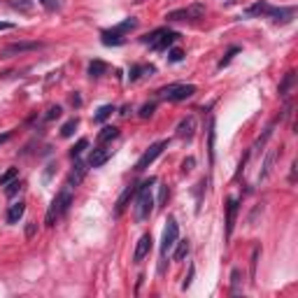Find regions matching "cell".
Segmentation results:
<instances>
[{
    "instance_id": "cell-1",
    "label": "cell",
    "mask_w": 298,
    "mask_h": 298,
    "mask_svg": "<svg viewBox=\"0 0 298 298\" xmlns=\"http://www.w3.org/2000/svg\"><path fill=\"white\" fill-rule=\"evenodd\" d=\"M152 184H156V177L144 180L136 191V222H147L154 212V198H152Z\"/></svg>"
},
{
    "instance_id": "cell-2",
    "label": "cell",
    "mask_w": 298,
    "mask_h": 298,
    "mask_svg": "<svg viewBox=\"0 0 298 298\" xmlns=\"http://www.w3.org/2000/svg\"><path fill=\"white\" fill-rule=\"evenodd\" d=\"M70 203H72V186L70 184H66L58 194H56V198L52 200V205H49V210H47V217H44V224L47 226H54L58 219L68 212Z\"/></svg>"
},
{
    "instance_id": "cell-3",
    "label": "cell",
    "mask_w": 298,
    "mask_h": 298,
    "mask_svg": "<svg viewBox=\"0 0 298 298\" xmlns=\"http://www.w3.org/2000/svg\"><path fill=\"white\" fill-rule=\"evenodd\" d=\"M196 94V86L194 84H170V86L161 88L158 91V98H166V100H172V102H180V100H186L191 96Z\"/></svg>"
},
{
    "instance_id": "cell-4",
    "label": "cell",
    "mask_w": 298,
    "mask_h": 298,
    "mask_svg": "<svg viewBox=\"0 0 298 298\" xmlns=\"http://www.w3.org/2000/svg\"><path fill=\"white\" fill-rule=\"evenodd\" d=\"M205 14V5L203 2H194L189 7H182V10H172V12L166 14L168 21H189V19H200Z\"/></svg>"
},
{
    "instance_id": "cell-5",
    "label": "cell",
    "mask_w": 298,
    "mask_h": 298,
    "mask_svg": "<svg viewBox=\"0 0 298 298\" xmlns=\"http://www.w3.org/2000/svg\"><path fill=\"white\" fill-rule=\"evenodd\" d=\"M177 236H180V226H177L175 217H170V219H168V226L163 228V240H161V256H163V258L168 256V252L175 247Z\"/></svg>"
},
{
    "instance_id": "cell-6",
    "label": "cell",
    "mask_w": 298,
    "mask_h": 298,
    "mask_svg": "<svg viewBox=\"0 0 298 298\" xmlns=\"http://www.w3.org/2000/svg\"><path fill=\"white\" fill-rule=\"evenodd\" d=\"M166 147H168V142H166V140H158V142L152 144V147H149L147 152H144V154L138 158V163H136V170H138V172H142L144 168H149V166H152V163H154L156 158L161 156V152H163Z\"/></svg>"
},
{
    "instance_id": "cell-7",
    "label": "cell",
    "mask_w": 298,
    "mask_h": 298,
    "mask_svg": "<svg viewBox=\"0 0 298 298\" xmlns=\"http://www.w3.org/2000/svg\"><path fill=\"white\" fill-rule=\"evenodd\" d=\"M42 42H14V44H7L2 49V58H12V56H19L24 52H35V49H40Z\"/></svg>"
},
{
    "instance_id": "cell-8",
    "label": "cell",
    "mask_w": 298,
    "mask_h": 298,
    "mask_svg": "<svg viewBox=\"0 0 298 298\" xmlns=\"http://www.w3.org/2000/svg\"><path fill=\"white\" fill-rule=\"evenodd\" d=\"M275 24H289V21L296 16V7H272L270 5V12H268Z\"/></svg>"
},
{
    "instance_id": "cell-9",
    "label": "cell",
    "mask_w": 298,
    "mask_h": 298,
    "mask_svg": "<svg viewBox=\"0 0 298 298\" xmlns=\"http://www.w3.org/2000/svg\"><path fill=\"white\" fill-rule=\"evenodd\" d=\"M152 242H154V240H152V236H149V233H144V236L138 240L136 252H133V261H136V264H140V261H142V258L149 254V252H152Z\"/></svg>"
},
{
    "instance_id": "cell-10",
    "label": "cell",
    "mask_w": 298,
    "mask_h": 298,
    "mask_svg": "<svg viewBox=\"0 0 298 298\" xmlns=\"http://www.w3.org/2000/svg\"><path fill=\"white\" fill-rule=\"evenodd\" d=\"M136 191H138L136 184H128V186L124 189V194L119 196V200H116V210H114L116 217H122V214H124V210H126V208H128V203H130V198L136 196Z\"/></svg>"
},
{
    "instance_id": "cell-11",
    "label": "cell",
    "mask_w": 298,
    "mask_h": 298,
    "mask_svg": "<svg viewBox=\"0 0 298 298\" xmlns=\"http://www.w3.org/2000/svg\"><path fill=\"white\" fill-rule=\"evenodd\" d=\"M236 217H238V200L236 198H228V205H226V236H233V228H236Z\"/></svg>"
},
{
    "instance_id": "cell-12",
    "label": "cell",
    "mask_w": 298,
    "mask_h": 298,
    "mask_svg": "<svg viewBox=\"0 0 298 298\" xmlns=\"http://www.w3.org/2000/svg\"><path fill=\"white\" fill-rule=\"evenodd\" d=\"M112 156V149H94L88 156V168H100L108 163V158Z\"/></svg>"
},
{
    "instance_id": "cell-13",
    "label": "cell",
    "mask_w": 298,
    "mask_h": 298,
    "mask_svg": "<svg viewBox=\"0 0 298 298\" xmlns=\"http://www.w3.org/2000/svg\"><path fill=\"white\" fill-rule=\"evenodd\" d=\"M194 130H196V119H194V116H186V119H182L180 126H177V136L182 138V140H191V138H194Z\"/></svg>"
},
{
    "instance_id": "cell-14",
    "label": "cell",
    "mask_w": 298,
    "mask_h": 298,
    "mask_svg": "<svg viewBox=\"0 0 298 298\" xmlns=\"http://www.w3.org/2000/svg\"><path fill=\"white\" fill-rule=\"evenodd\" d=\"M100 42L105 44V47H122L124 42V35L116 33V30H102L100 33Z\"/></svg>"
},
{
    "instance_id": "cell-15",
    "label": "cell",
    "mask_w": 298,
    "mask_h": 298,
    "mask_svg": "<svg viewBox=\"0 0 298 298\" xmlns=\"http://www.w3.org/2000/svg\"><path fill=\"white\" fill-rule=\"evenodd\" d=\"M177 38H180V33H175V30H166V33H163L161 38L152 44V49H154V52H163V49H168L170 44L177 40Z\"/></svg>"
},
{
    "instance_id": "cell-16",
    "label": "cell",
    "mask_w": 298,
    "mask_h": 298,
    "mask_svg": "<svg viewBox=\"0 0 298 298\" xmlns=\"http://www.w3.org/2000/svg\"><path fill=\"white\" fill-rule=\"evenodd\" d=\"M268 12H270V5H268L266 0H258V2L247 7L242 14L244 16H268Z\"/></svg>"
},
{
    "instance_id": "cell-17",
    "label": "cell",
    "mask_w": 298,
    "mask_h": 298,
    "mask_svg": "<svg viewBox=\"0 0 298 298\" xmlns=\"http://www.w3.org/2000/svg\"><path fill=\"white\" fill-rule=\"evenodd\" d=\"M24 212H26V203H14L10 205V210H7V224H19V219L24 217Z\"/></svg>"
},
{
    "instance_id": "cell-18",
    "label": "cell",
    "mask_w": 298,
    "mask_h": 298,
    "mask_svg": "<svg viewBox=\"0 0 298 298\" xmlns=\"http://www.w3.org/2000/svg\"><path fill=\"white\" fill-rule=\"evenodd\" d=\"M84 175H86V166H84V163H74V168H72V172H70V177H68V184L70 186H77V184L82 182V180H84Z\"/></svg>"
},
{
    "instance_id": "cell-19",
    "label": "cell",
    "mask_w": 298,
    "mask_h": 298,
    "mask_svg": "<svg viewBox=\"0 0 298 298\" xmlns=\"http://www.w3.org/2000/svg\"><path fill=\"white\" fill-rule=\"evenodd\" d=\"M275 158H278V149H270V152H268V156H266V161H264V170H261L258 180H266V177L272 172V163H275Z\"/></svg>"
},
{
    "instance_id": "cell-20",
    "label": "cell",
    "mask_w": 298,
    "mask_h": 298,
    "mask_svg": "<svg viewBox=\"0 0 298 298\" xmlns=\"http://www.w3.org/2000/svg\"><path fill=\"white\" fill-rule=\"evenodd\" d=\"M108 72V63L105 61H98V58H96V61H91L88 63V77H102V74Z\"/></svg>"
},
{
    "instance_id": "cell-21",
    "label": "cell",
    "mask_w": 298,
    "mask_h": 298,
    "mask_svg": "<svg viewBox=\"0 0 298 298\" xmlns=\"http://www.w3.org/2000/svg\"><path fill=\"white\" fill-rule=\"evenodd\" d=\"M147 72V74H152V72H156V68L154 66H133V68H130V82H136V80H140V77H142V74Z\"/></svg>"
},
{
    "instance_id": "cell-22",
    "label": "cell",
    "mask_w": 298,
    "mask_h": 298,
    "mask_svg": "<svg viewBox=\"0 0 298 298\" xmlns=\"http://www.w3.org/2000/svg\"><path fill=\"white\" fill-rule=\"evenodd\" d=\"M112 112H114V105H102L98 112L94 114V122L96 124H102V122H108L110 116H112Z\"/></svg>"
},
{
    "instance_id": "cell-23",
    "label": "cell",
    "mask_w": 298,
    "mask_h": 298,
    "mask_svg": "<svg viewBox=\"0 0 298 298\" xmlns=\"http://www.w3.org/2000/svg\"><path fill=\"white\" fill-rule=\"evenodd\" d=\"M119 136V128H114V126H105V128L98 133V142H108V140H114V138Z\"/></svg>"
},
{
    "instance_id": "cell-24",
    "label": "cell",
    "mask_w": 298,
    "mask_h": 298,
    "mask_svg": "<svg viewBox=\"0 0 298 298\" xmlns=\"http://www.w3.org/2000/svg\"><path fill=\"white\" fill-rule=\"evenodd\" d=\"M138 28V19H133V16H130V19H126V21H122V24H116L114 28H112V30H116V33H128V30H136Z\"/></svg>"
},
{
    "instance_id": "cell-25",
    "label": "cell",
    "mask_w": 298,
    "mask_h": 298,
    "mask_svg": "<svg viewBox=\"0 0 298 298\" xmlns=\"http://www.w3.org/2000/svg\"><path fill=\"white\" fill-rule=\"evenodd\" d=\"M189 250H191L189 240H180V242H177V250H175V261H184L186 254H189Z\"/></svg>"
},
{
    "instance_id": "cell-26",
    "label": "cell",
    "mask_w": 298,
    "mask_h": 298,
    "mask_svg": "<svg viewBox=\"0 0 298 298\" xmlns=\"http://www.w3.org/2000/svg\"><path fill=\"white\" fill-rule=\"evenodd\" d=\"M294 82H296V72H286L282 84H280V96H286L289 94V88L294 86Z\"/></svg>"
},
{
    "instance_id": "cell-27",
    "label": "cell",
    "mask_w": 298,
    "mask_h": 298,
    "mask_svg": "<svg viewBox=\"0 0 298 298\" xmlns=\"http://www.w3.org/2000/svg\"><path fill=\"white\" fill-rule=\"evenodd\" d=\"M16 175H19V168H7L2 175H0V186H5V184H10L12 180H16Z\"/></svg>"
},
{
    "instance_id": "cell-28",
    "label": "cell",
    "mask_w": 298,
    "mask_h": 298,
    "mask_svg": "<svg viewBox=\"0 0 298 298\" xmlns=\"http://www.w3.org/2000/svg\"><path fill=\"white\" fill-rule=\"evenodd\" d=\"M10 5L19 12H30L33 10V0H10Z\"/></svg>"
},
{
    "instance_id": "cell-29",
    "label": "cell",
    "mask_w": 298,
    "mask_h": 298,
    "mask_svg": "<svg viewBox=\"0 0 298 298\" xmlns=\"http://www.w3.org/2000/svg\"><path fill=\"white\" fill-rule=\"evenodd\" d=\"M86 147H88V140H86V138H82V140H77V144L70 149V156H72V158H80L82 152H84Z\"/></svg>"
},
{
    "instance_id": "cell-30",
    "label": "cell",
    "mask_w": 298,
    "mask_h": 298,
    "mask_svg": "<svg viewBox=\"0 0 298 298\" xmlns=\"http://www.w3.org/2000/svg\"><path fill=\"white\" fill-rule=\"evenodd\" d=\"M77 124H80L77 119H70V122H66V124L61 126V136H63V138H70V136L74 133V128H77Z\"/></svg>"
},
{
    "instance_id": "cell-31",
    "label": "cell",
    "mask_w": 298,
    "mask_h": 298,
    "mask_svg": "<svg viewBox=\"0 0 298 298\" xmlns=\"http://www.w3.org/2000/svg\"><path fill=\"white\" fill-rule=\"evenodd\" d=\"M163 33H166V28H156L154 33H149V35H144V38H142V42H144V44H149V47H152V44H154V42L158 40V38H161Z\"/></svg>"
},
{
    "instance_id": "cell-32",
    "label": "cell",
    "mask_w": 298,
    "mask_h": 298,
    "mask_svg": "<svg viewBox=\"0 0 298 298\" xmlns=\"http://www.w3.org/2000/svg\"><path fill=\"white\" fill-rule=\"evenodd\" d=\"M210 140H208V149H210V163H214V122H210Z\"/></svg>"
},
{
    "instance_id": "cell-33",
    "label": "cell",
    "mask_w": 298,
    "mask_h": 298,
    "mask_svg": "<svg viewBox=\"0 0 298 298\" xmlns=\"http://www.w3.org/2000/svg\"><path fill=\"white\" fill-rule=\"evenodd\" d=\"M258 252H261V247H254L252 250V282H254V278H256V264H258Z\"/></svg>"
},
{
    "instance_id": "cell-34",
    "label": "cell",
    "mask_w": 298,
    "mask_h": 298,
    "mask_svg": "<svg viewBox=\"0 0 298 298\" xmlns=\"http://www.w3.org/2000/svg\"><path fill=\"white\" fill-rule=\"evenodd\" d=\"M7 189H5V196L7 198H12L14 194H19V189H21V182H16V180H12L10 184H5Z\"/></svg>"
},
{
    "instance_id": "cell-35",
    "label": "cell",
    "mask_w": 298,
    "mask_h": 298,
    "mask_svg": "<svg viewBox=\"0 0 298 298\" xmlns=\"http://www.w3.org/2000/svg\"><path fill=\"white\" fill-rule=\"evenodd\" d=\"M58 116H61V108H58V105H52V108L47 110V114H44V122H54Z\"/></svg>"
},
{
    "instance_id": "cell-36",
    "label": "cell",
    "mask_w": 298,
    "mask_h": 298,
    "mask_svg": "<svg viewBox=\"0 0 298 298\" xmlns=\"http://www.w3.org/2000/svg\"><path fill=\"white\" fill-rule=\"evenodd\" d=\"M230 289H233V294L240 292V270L238 268L230 272Z\"/></svg>"
},
{
    "instance_id": "cell-37",
    "label": "cell",
    "mask_w": 298,
    "mask_h": 298,
    "mask_svg": "<svg viewBox=\"0 0 298 298\" xmlns=\"http://www.w3.org/2000/svg\"><path fill=\"white\" fill-rule=\"evenodd\" d=\"M182 58H184V52H182V49H170V52H168V61H170V63H180Z\"/></svg>"
},
{
    "instance_id": "cell-38",
    "label": "cell",
    "mask_w": 298,
    "mask_h": 298,
    "mask_svg": "<svg viewBox=\"0 0 298 298\" xmlns=\"http://www.w3.org/2000/svg\"><path fill=\"white\" fill-rule=\"evenodd\" d=\"M154 110H156L154 102H147V105H142V108H140V116H142V119H149V116L154 114Z\"/></svg>"
},
{
    "instance_id": "cell-39",
    "label": "cell",
    "mask_w": 298,
    "mask_h": 298,
    "mask_svg": "<svg viewBox=\"0 0 298 298\" xmlns=\"http://www.w3.org/2000/svg\"><path fill=\"white\" fill-rule=\"evenodd\" d=\"M238 52H240V49H238V47H230V52H228V54H226V56H224V58H222V61H219V68H226V66H228V63H230V58H233V56H236Z\"/></svg>"
},
{
    "instance_id": "cell-40",
    "label": "cell",
    "mask_w": 298,
    "mask_h": 298,
    "mask_svg": "<svg viewBox=\"0 0 298 298\" xmlns=\"http://www.w3.org/2000/svg\"><path fill=\"white\" fill-rule=\"evenodd\" d=\"M44 10H49V12H54V10H58V0H38Z\"/></svg>"
},
{
    "instance_id": "cell-41",
    "label": "cell",
    "mask_w": 298,
    "mask_h": 298,
    "mask_svg": "<svg viewBox=\"0 0 298 298\" xmlns=\"http://www.w3.org/2000/svg\"><path fill=\"white\" fill-rule=\"evenodd\" d=\"M196 166V158L194 156H189V158H184V163H182V172H189L191 168Z\"/></svg>"
},
{
    "instance_id": "cell-42",
    "label": "cell",
    "mask_w": 298,
    "mask_h": 298,
    "mask_svg": "<svg viewBox=\"0 0 298 298\" xmlns=\"http://www.w3.org/2000/svg\"><path fill=\"white\" fill-rule=\"evenodd\" d=\"M194 275H196V268L191 266L189 275H186V278H184V282H182V289H189V286H191V280H194Z\"/></svg>"
},
{
    "instance_id": "cell-43",
    "label": "cell",
    "mask_w": 298,
    "mask_h": 298,
    "mask_svg": "<svg viewBox=\"0 0 298 298\" xmlns=\"http://www.w3.org/2000/svg\"><path fill=\"white\" fill-rule=\"evenodd\" d=\"M166 200H168V186H161V191H158V205H166Z\"/></svg>"
},
{
    "instance_id": "cell-44",
    "label": "cell",
    "mask_w": 298,
    "mask_h": 298,
    "mask_svg": "<svg viewBox=\"0 0 298 298\" xmlns=\"http://www.w3.org/2000/svg\"><path fill=\"white\" fill-rule=\"evenodd\" d=\"M35 236V224H28V228H26V238H33Z\"/></svg>"
},
{
    "instance_id": "cell-45",
    "label": "cell",
    "mask_w": 298,
    "mask_h": 298,
    "mask_svg": "<svg viewBox=\"0 0 298 298\" xmlns=\"http://www.w3.org/2000/svg\"><path fill=\"white\" fill-rule=\"evenodd\" d=\"M70 102H72L74 108H80V105H82V98H80V96H77V94H74L72 98H70Z\"/></svg>"
},
{
    "instance_id": "cell-46",
    "label": "cell",
    "mask_w": 298,
    "mask_h": 298,
    "mask_svg": "<svg viewBox=\"0 0 298 298\" xmlns=\"http://www.w3.org/2000/svg\"><path fill=\"white\" fill-rule=\"evenodd\" d=\"M10 28H14V24H5V21H0V30H10Z\"/></svg>"
},
{
    "instance_id": "cell-47",
    "label": "cell",
    "mask_w": 298,
    "mask_h": 298,
    "mask_svg": "<svg viewBox=\"0 0 298 298\" xmlns=\"http://www.w3.org/2000/svg\"><path fill=\"white\" fill-rule=\"evenodd\" d=\"M10 138H12V133H2V136H0V144H2V142H7Z\"/></svg>"
}]
</instances>
